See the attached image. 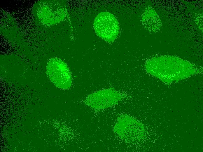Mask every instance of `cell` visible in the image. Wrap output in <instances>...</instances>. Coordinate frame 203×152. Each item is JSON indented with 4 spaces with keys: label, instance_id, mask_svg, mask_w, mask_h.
I'll return each mask as SVG.
<instances>
[{
    "label": "cell",
    "instance_id": "obj_1",
    "mask_svg": "<svg viewBox=\"0 0 203 152\" xmlns=\"http://www.w3.org/2000/svg\"><path fill=\"white\" fill-rule=\"evenodd\" d=\"M114 130L121 139L128 141L142 139L145 130L143 124L132 116L126 114L120 116L114 126Z\"/></svg>",
    "mask_w": 203,
    "mask_h": 152
},
{
    "label": "cell",
    "instance_id": "obj_2",
    "mask_svg": "<svg viewBox=\"0 0 203 152\" xmlns=\"http://www.w3.org/2000/svg\"><path fill=\"white\" fill-rule=\"evenodd\" d=\"M93 25L97 36L108 43L115 41L120 33L118 20L113 15L108 11L99 13L95 18Z\"/></svg>",
    "mask_w": 203,
    "mask_h": 152
},
{
    "label": "cell",
    "instance_id": "obj_3",
    "mask_svg": "<svg viewBox=\"0 0 203 152\" xmlns=\"http://www.w3.org/2000/svg\"><path fill=\"white\" fill-rule=\"evenodd\" d=\"M46 73L50 81L57 87L67 89L71 87V72L66 63L61 59H50L46 65Z\"/></svg>",
    "mask_w": 203,
    "mask_h": 152
},
{
    "label": "cell",
    "instance_id": "obj_4",
    "mask_svg": "<svg viewBox=\"0 0 203 152\" xmlns=\"http://www.w3.org/2000/svg\"><path fill=\"white\" fill-rule=\"evenodd\" d=\"M125 97V95L121 92L114 89L109 88L90 94L86 98L84 102L93 109L102 110L117 104Z\"/></svg>",
    "mask_w": 203,
    "mask_h": 152
},
{
    "label": "cell",
    "instance_id": "obj_5",
    "mask_svg": "<svg viewBox=\"0 0 203 152\" xmlns=\"http://www.w3.org/2000/svg\"><path fill=\"white\" fill-rule=\"evenodd\" d=\"M36 12L39 20L47 26L57 24L64 20L66 17L64 8L55 1L41 2L37 7Z\"/></svg>",
    "mask_w": 203,
    "mask_h": 152
},
{
    "label": "cell",
    "instance_id": "obj_6",
    "mask_svg": "<svg viewBox=\"0 0 203 152\" xmlns=\"http://www.w3.org/2000/svg\"><path fill=\"white\" fill-rule=\"evenodd\" d=\"M141 20L144 27L149 32H155L158 29V18L156 13L151 8L148 7L145 10Z\"/></svg>",
    "mask_w": 203,
    "mask_h": 152
}]
</instances>
